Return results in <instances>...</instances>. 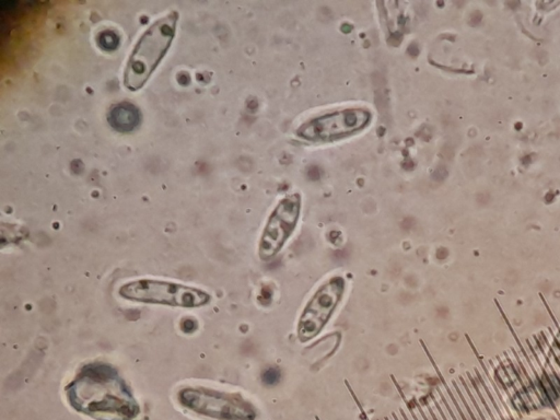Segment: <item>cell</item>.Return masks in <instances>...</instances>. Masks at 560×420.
Wrapping results in <instances>:
<instances>
[{"instance_id":"obj_1","label":"cell","mask_w":560,"mask_h":420,"mask_svg":"<svg viewBox=\"0 0 560 420\" xmlns=\"http://www.w3.org/2000/svg\"><path fill=\"white\" fill-rule=\"evenodd\" d=\"M69 404L97 420H133L140 413L118 371L104 363L84 364L66 387Z\"/></svg>"},{"instance_id":"obj_2","label":"cell","mask_w":560,"mask_h":420,"mask_svg":"<svg viewBox=\"0 0 560 420\" xmlns=\"http://www.w3.org/2000/svg\"><path fill=\"white\" fill-rule=\"evenodd\" d=\"M178 12L171 11L146 30L128 58L124 73V86L137 91L145 86L150 76L168 53L175 37Z\"/></svg>"},{"instance_id":"obj_3","label":"cell","mask_w":560,"mask_h":420,"mask_svg":"<svg viewBox=\"0 0 560 420\" xmlns=\"http://www.w3.org/2000/svg\"><path fill=\"white\" fill-rule=\"evenodd\" d=\"M118 294L133 302L186 309L204 306L212 300V296L204 290L161 279L129 281L119 288Z\"/></svg>"},{"instance_id":"obj_4","label":"cell","mask_w":560,"mask_h":420,"mask_svg":"<svg viewBox=\"0 0 560 420\" xmlns=\"http://www.w3.org/2000/svg\"><path fill=\"white\" fill-rule=\"evenodd\" d=\"M178 401L196 414L219 420H252L251 405L242 397L206 387H185L178 392Z\"/></svg>"},{"instance_id":"obj_5","label":"cell","mask_w":560,"mask_h":420,"mask_svg":"<svg viewBox=\"0 0 560 420\" xmlns=\"http://www.w3.org/2000/svg\"><path fill=\"white\" fill-rule=\"evenodd\" d=\"M371 116L362 110H349L325 115L299 128V136L308 140H333L335 138L359 131Z\"/></svg>"},{"instance_id":"obj_6","label":"cell","mask_w":560,"mask_h":420,"mask_svg":"<svg viewBox=\"0 0 560 420\" xmlns=\"http://www.w3.org/2000/svg\"><path fill=\"white\" fill-rule=\"evenodd\" d=\"M300 203L298 197L284 199L267 223L261 243V256L270 258L278 252L294 229L298 220Z\"/></svg>"},{"instance_id":"obj_7","label":"cell","mask_w":560,"mask_h":420,"mask_svg":"<svg viewBox=\"0 0 560 420\" xmlns=\"http://www.w3.org/2000/svg\"><path fill=\"white\" fill-rule=\"evenodd\" d=\"M344 281L340 278L331 280L317 292L300 322V337L303 341L315 336L329 319L331 311L343 293Z\"/></svg>"},{"instance_id":"obj_8","label":"cell","mask_w":560,"mask_h":420,"mask_svg":"<svg viewBox=\"0 0 560 420\" xmlns=\"http://www.w3.org/2000/svg\"><path fill=\"white\" fill-rule=\"evenodd\" d=\"M109 122L115 131L129 133L139 124L140 112L135 105L124 102L112 107L109 113Z\"/></svg>"},{"instance_id":"obj_9","label":"cell","mask_w":560,"mask_h":420,"mask_svg":"<svg viewBox=\"0 0 560 420\" xmlns=\"http://www.w3.org/2000/svg\"><path fill=\"white\" fill-rule=\"evenodd\" d=\"M118 37L112 31H104L98 34L97 37V43L103 50L105 51H113L118 45Z\"/></svg>"},{"instance_id":"obj_10","label":"cell","mask_w":560,"mask_h":420,"mask_svg":"<svg viewBox=\"0 0 560 420\" xmlns=\"http://www.w3.org/2000/svg\"><path fill=\"white\" fill-rule=\"evenodd\" d=\"M280 380V372L278 369L276 368H270L268 369L267 371H265V373L263 374V381L267 385H275L279 382Z\"/></svg>"},{"instance_id":"obj_11","label":"cell","mask_w":560,"mask_h":420,"mask_svg":"<svg viewBox=\"0 0 560 420\" xmlns=\"http://www.w3.org/2000/svg\"><path fill=\"white\" fill-rule=\"evenodd\" d=\"M196 328V323L193 320H185L182 323V329L186 333H192Z\"/></svg>"},{"instance_id":"obj_12","label":"cell","mask_w":560,"mask_h":420,"mask_svg":"<svg viewBox=\"0 0 560 420\" xmlns=\"http://www.w3.org/2000/svg\"><path fill=\"white\" fill-rule=\"evenodd\" d=\"M310 177L313 178V180H316V178L320 177V172L317 168H312L310 170Z\"/></svg>"},{"instance_id":"obj_13","label":"cell","mask_w":560,"mask_h":420,"mask_svg":"<svg viewBox=\"0 0 560 420\" xmlns=\"http://www.w3.org/2000/svg\"><path fill=\"white\" fill-rule=\"evenodd\" d=\"M415 405H416V406H417V408H418V410H419V413H420V414H421V416H423V418H424V420H428V418H427V417H425V414H424V410H423V409H421V406H420V405H419V403H417V401H416V403H415Z\"/></svg>"},{"instance_id":"obj_14","label":"cell","mask_w":560,"mask_h":420,"mask_svg":"<svg viewBox=\"0 0 560 420\" xmlns=\"http://www.w3.org/2000/svg\"><path fill=\"white\" fill-rule=\"evenodd\" d=\"M401 412H402V416H403V418H404V420H409V419H408V418H407V416H406V414H405V413H404V410H403V409H401Z\"/></svg>"},{"instance_id":"obj_15","label":"cell","mask_w":560,"mask_h":420,"mask_svg":"<svg viewBox=\"0 0 560 420\" xmlns=\"http://www.w3.org/2000/svg\"><path fill=\"white\" fill-rule=\"evenodd\" d=\"M410 412H411V415H413V418H414V420H418V418H417V416H416V415H415V413H414V412H413V410H411V409H410Z\"/></svg>"},{"instance_id":"obj_16","label":"cell","mask_w":560,"mask_h":420,"mask_svg":"<svg viewBox=\"0 0 560 420\" xmlns=\"http://www.w3.org/2000/svg\"><path fill=\"white\" fill-rule=\"evenodd\" d=\"M393 417H394V419H395V420H398V418H397V416H396L395 414H393Z\"/></svg>"},{"instance_id":"obj_17","label":"cell","mask_w":560,"mask_h":420,"mask_svg":"<svg viewBox=\"0 0 560 420\" xmlns=\"http://www.w3.org/2000/svg\"><path fill=\"white\" fill-rule=\"evenodd\" d=\"M385 420H388V418H385Z\"/></svg>"},{"instance_id":"obj_18","label":"cell","mask_w":560,"mask_h":420,"mask_svg":"<svg viewBox=\"0 0 560 420\" xmlns=\"http://www.w3.org/2000/svg\"><path fill=\"white\" fill-rule=\"evenodd\" d=\"M317 420H319V419H317Z\"/></svg>"}]
</instances>
